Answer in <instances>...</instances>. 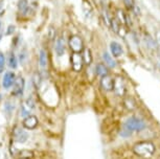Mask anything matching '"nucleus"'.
I'll list each match as a JSON object with an SVG mask.
<instances>
[{"label":"nucleus","mask_w":160,"mask_h":159,"mask_svg":"<svg viewBox=\"0 0 160 159\" xmlns=\"http://www.w3.org/2000/svg\"><path fill=\"white\" fill-rule=\"evenodd\" d=\"M147 127L146 122L143 119L138 118L136 116H132V117L128 118L123 124V129L120 132V135L123 137L130 136L133 132H140L144 130Z\"/></svg>","instance_id":"nucleus-1"},{"label":"nucleus","mask_w":160,"mask_h":159,"mask_svg":"<svg viewBox=\"0 0 160 159\" xmlns=\"http://www.w3.org/2000/svg\"><path fill=\"white\" fill-rule=\"evenodd\" d=\"M155 151V145L152 142H149V140L139 142L133 146V152L135 153V155H137L138 157H141L143 159L151 158L154 155Z\"/></svg>","instance_id":"nucleus-2"},{"label":"nucleus","mask_w":160,"mask_h":159,"mask_svg":"<svg viewBox=\"0 0 160 159\" xmlns=\"http://www.w3.org/2000/svg\"><path fill=\"white\" fill-rule=\"evenodd\" d=\"M12 135H13V139L16 142L19 143H24L28 142L29 135L28 133V131L24 128H21L19 126H16L13 129V132H12Z\"/></svg>","instance_id":"nucleus-3"},{"label":"nucleus","mask_w":160,"mask_h":159,"mask_svg":"<svg viewBox=\"0 0 160 159\" xmlns=\"http://www.w3.org/2000/svg\"><path fill=\"white\" fill-rule=\"evenodd\" d=\"M68 45L70 47V49L72 50L73 52H78V53H81L84 50V42L83 40L81 39L78 36H71L69 38V41H68Z\"/></svg>","instance_id":"nucleus-4"},{"label":"nucleus","mask_w":160,"mask_h":159,"mask_svg":"<svg viewBox=\"0 0 160 159\" xmlns=\"http://www.w3.org/2000/svg\"><path fill=\"white\" fill-rule=\"evenodd\" d=\"M70 63H71L72 69L74 71H77V72L81 71L83 69V65H84L82 55H80L78 52H72V55L70 56Z\"/></svg>","instance_id":"nucleus-5"},{"label":"nucleus","mask_w":160,"mask_h":159,"mask_svg":"<svg viewBox=\"0 0 160 159\" xmlns=\"http://www.w3.org/2000/svg\"><path fill=\"white\" fill-rule=\"evenodd\" d=\"M24 88H25V81L22 77H19L15 80L14 85H13V90H12V95L14 97H19L23 93Z\"/></svg>","instance_id":"nucleus-6"},{"label":"nucleus","mask_w":160,"mask_h":159,"mask_svg":"<svg viewBox=\"0 0 160 159\" xmlns=\"http://www.w3.org/2000/svg\"><path fill=\"white\" fill-rule=\"evenodd\" d=\"M39 121L35 115H28V117H25L23 119V128L28 129V130H34L38 127Z\"/></svg>","instance_id":"nucleus-7"},{"label":"nucleus","mask_w":160,"mask_h":159,"mask_svg":"<svg viewBox=\"0 0 160 159\" xmlns=\"http://www.w3.org/2000/svg\"><path fill=\"white\" fill-rule=\"evenodd\" d=\"M101 87L105 91H112L114 87V80L109 74L105 77H102L101 79Z\"/></svg>","instance_id":"nucleus-8"},{"label":"nucleus","mask_w":160,"mask_h":159,"mask_svg":"<svg viewBox=\"0 0 160 159\" xmlns=\"http://www.w3.org/2000/svg\"><path fill=\"white\" fill-rule=\"evenodd\" d=\"M16 80V76L13 71H8L4 73L3 81H2V85L5 89H10L12 86L14 85V82Z\"/></svg>","instance_id":"nucleus-9"},{"label":"nucleus","mask_w":160,"mask_h":159,"mask_svg":"<svg viewBox=\"0 0 160 159\" xmlns=\"http://www.w3.org/2000/svg\"><path fill=\"white\" fill-rule=\"evenodd\" d=\"M113 90L115 91V93L119 97L125 94V85H123V82H122V79L120 77H116V80H114V87H113Z\"/></svg>","instance_id":"nucleus-10"},{"label":"nucleus","mask_w":160,"mask_h":159,"mask_svg":"<svg viewBox=\"0 0 160 159\" xmlns=\"http://www.w3.org/2000/svg\"><path fill=\"white\" fill-rule=\"evenodd\" d=\"M110 50H111V53L113 55V57H115V58H118V57L122 56V52H123L122 45H120L118 42H116V41L111 42Z\"/></svg>","instance_id":"nucleus-11"},{"label":"nucleus","mask_w":160,"mask_h":159,"mask_svg":"<svg viewBox=\"0 0 160 159\" xmlns=\"http://www.w3.org/2000/svg\"><path fill=\"white\" fill-rule=\"evenodd\" d=\"M56 53L58 55V57H62L65 53V41L64 38L60 37L58 38V40L56 41V46H55Z\"/></svg>","instance_id":"nucleus-12"},{"label":"nucleus","mask_w":160,"mask_h":159,"mask_svg":"<svg viewBox=\"0 0 160 159\" xmlns=\"http://www.w3.org/2000/svg\"><path fill=\"white\" fill-rule=\"evenodd\" d=\"M95 72L98 76L99 77H105L109 74V70H108V67L105 63H98V65L95 66Z\"/></svg>","instance_id":"nucleus-13"},{"label":"nucleus","mask_w":160,"mask_h":159,"mask_svg":"<svg viewBox=\"0 0 160 159\" xmlns=\"http://www.w3.org/2000/svg\"><path fill=\"white\" fill-rule=\"evenodd\" d=\"M48 64V56L45 49H41L39 53V65L41 68H46Z\"/></svg>","instance_id":"nucleus-14"},{"label":"nucleus","mask_w":160,"mask_h":159,"mask_svg":"<svg viewBox=\"0 0 160 159\" xmlns=\"http://www.w3.org/2000/svg\"><path fill=\"white\" fill-rule=\"evenodd\" d=\"M102 59H104L105 64L107 65V66H109V67L114 68L116 66V62L114 61L113 57L111 56V55H109L108 52H104V53H102Z\"/></svg>","instance_id":"nucleus-15"},{"label":"nucleus","mask_w":160,"mask_h":159,"mask_svg":"<svg viewBox=\"0 0 160 159\" xmlns=\"http://www.w3.org/2000/svg\"><path fill=\"white\" fill-rule=\"evenodd\" d=\"M82 58H83V62L84 64L86 65H90L92 63V55H91V50L89 48H84L83 50V55H82Z\"/></svg>","instance_id":"nucleus-16"},{"label":"nucleus","mask_w":160,"mask_h":159,"mask_svg":"<svg viewBox=\"0 0 160 159\" xmlns=\"http://www.w3.org/2000/svg\"><path fill=\"white\" fill-rule=\"evenodd\" d=\"M18 10L21 14H25L28 11V0H19L18 1Z\"/></svg>","instance_id":"nucleus-17"},{"label":"nucleus","mask_w":160,"mask_h":159,"mask_svg":"<svg viewBox=\"0 0 160 159\" xmlns=\"http://www.w3.org/2000/svg\"><path fill=\"white\" fill-rule=\"evenodd\" d=\"M8 66H10L12 69H16L18 67V60L14 52L10 53V57H8Z\"/></svg>","instance_id":"nucleus-18"},{"label":"nucleus","mask_w":160,"mask_h":159,"mask_svg":"<svg viewBox=\"0 0 160 159\" xmlns=\"http://www.w3.org/2000/svg\"><path fill=\"white\" fill-rule=\"evenodd\" d=\"M144 41H146V44H147V46L149 47V48H151V49H155L156 48V46H157L156 42L152 37H150V36H146Z\"/></svg>","instance_id":"nucleus-19"},{"label":"nucleus","mask_w":160,"mask_h":159,"mask_svg":"<svg viewBox=\"0 0 160 159\" xmlns=\"http://www.w3.org/2000/svg\"><path fill=\"white\" fill-rule=\"evenodd\" d=\"M125 106L128 108L129 110H133L136 108V104L133 101V98H126L125 100Z\"/></svg>","instance_id":"nucleus-20"},{"label":"nucleus","mask_w":160,"mask_h":159,"mask_svg":"<svg viewBox=\"0 0 160 159\" xmlns=\"http://www.w3.org/2000/svg\"><path fill=\"white\" fill-rule=\"evenodd\" d=\"M13 110H14V105L11 103V102H7V103H5V105H4V111L5 112L8 113V115L11 114L12 112H13Z\"/></svg>","instance_id":"nucleus-21"},{"label":"nucleus","mask_w":160,"mask_h":159,"mask_svg":"<svg viewBox=\"0 0 160 159\" xmlns=\"http://www.w3.org/2000/svg\"><path fill=\"white\" fill-rule=\"evenodd\" d=\"M117 18H118V20L120 21V22L126 23L127 17H126V15L123 14V12H122V10H118V11H117Z\"/></svg>","instance_id":"nucleus-22"},{"label":"nucleus","mask_w":160,"mask_h":159,"mask_svg":"<svg viewBox=\"0 0 160 159\" xmlns=\"http://www.w3.org/2000/svg\"><path fill=\"white\" fill-rule=\"evenodd\" d=\"M123 3L128 10H132L134 7V0H123Z\"/></svg>","instance_id":"nucleus-23"},{"label":"nucleus","mask_w":160,"mask_h":159,"mask_svg":"<svg viewBox=\"0 0 160 159\" xmlns=\"http://www.w3.org/2000/svg\"><path fill=\"white\" fill-rule=\"evenodd\" d=\"M5 64V57L2 52H0V68H4Z\"/></svg>","instance_id":"nucleus-24"},{"label":"nucleus","mask_w":160,"mask_h":159,"mask_svg":"<svg viewBox=\"0 0 160 159\" xmlns=\"http://www.w3.org/2000/svg\"><path fill=\"white\" fill-rule=\"evenodd\" d=\"M21 115H22L23 116V117L24 118H25V117H28V115H31V114H29V111H28V110H25V108H22V109H21Z\"/></svg>","instance_id":"nucleus-25"},{"label":"nucleus","mask_w":160,"mask_h":159,"mask_svg":"<svg viewBox=\"0 0 160 159\" xmlns=\"http://www.w3.org/2000/svg\"><path fill=\"white\" fill-rule=\"evenodd\" d=\"M14 32H15V26L14 25H10L8 27V31H7L5 34H7V35H13Z\"/></svg>","instance_id":"nucleus-26"},{"label":"nucleus","mask_w":160,"mask_h":159,"mask_svg":"<svg viewBox=\"0 0 160 159\" xmlns=\"http://www.w3.org/2000/svg\"><path fill=\"white\" fill-rule=\"evenodd\" d=\"M3 3H4L3 0H0V15H2L4 12V4Z\"/></svg>","instance_id":"nucleus-27"},{"label":"nucleus","mask_w":160,"mask_h":159,"mask_svg":"<svg viewBox=\"0 0 160 159\" xmlns=\"http://www.w3.org/2000/svg\"><path fill=\"white\" fill-rule=\"evenodd\" d=\"M34 102H32V100H29V98H28V101H26V106H28V108H34L35 106H34Z\"/></svg>","instance_id":"nucleus-28"},{"label":"nucleus","mask_w":160,"mask_h":159,"mask_svg":"<svg viewBox=\"0 0 160 159\" xmlns=\"http://www.w3.org/2000/svg\"><path fill=\"white\" fill-rule=\"evenodd\" d=\"M156 39H157V42L160 44V32H157V35H156Z\"/></svg>","instance_id":"nucleus-29"},{"label":"nucleus","mask_w":160,"mask_h":159,"mask_svg":"<svg viewBox=\"0 0 160 159\" xmlns=\"http://www.w3.org/2000/svg\"><path fill=\"white\" fill-rule=\"evenodd\" d=\"M2 71H3V68H0V73H2Z\"/></svg>","instance_id":"nucleus-30"},{"label":"nucleus","mask_w":160,"mask_h":159,"mask_svg":"<svg viewBox=\"0 0 160 159\" xmlns=\"http://www.w3.org/2000/svg\"><path fill=\"white\" fill-rule=\"evenodd\" d=\"M19 159H29V158H19Z\"/></svg>","instance_id":"nucleus-31"},{"label":"nucleus","mask_w":160,"mask_h":159,"mask_svg":"<svg viewBox=\"0 0 160 159\" xmlns=\"http://www.w3.org/2000/svg\"><path fill=\"white\" fill-rule=\"evenodd\" d=\"M0 40H1V35H0Z\"/></svg>","instance_id":"nucleus-32"},{"label":"nucleus","mask_w":160,"mask_h":159,"mask_svg":"<svg viewBox=\"0 0 160 159\" xmlns=\"http://www.w3.org/2000/svg\"><path fill=\"white\" fill-rule=\"evenodd\" d=\"M0 100H1V94H0Z\"/></svg>","instance_id":"nucleus-33"},{"label":"nucleus","mask_w":160,"mask_h":159,"mask_svg":"<svg viewBox=\"0 0 160 159\" xmlns=\"http://www.w3.org/2000/svg\"><path fill=\"white\" fill-rule=\"evenodd\" d=\"M0 27H1V22H0Z\"/></svg>","instance_id":"nucleus-34"}]
</instances>
